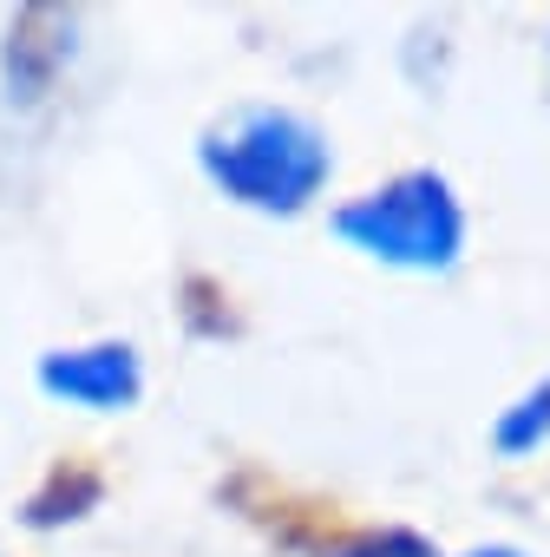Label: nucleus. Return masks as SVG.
<instances>
[{"label":"nucleus","mask_w":550,"mask_h":557,"mask_svg":"<svg viewBox=\"0 0 550 557\" xmlns=\"http://www.w3.org/2000/svg\"><path fill=\"white\" fill-rule=\"evenodd\" d=\"M465 557H517V550H498V544H491V550H465Z\"/></svg>","instance_id":"nucleus-5"},{"label":"nucleus","mask_w":550,"mask_h":557,"mask_svg":"<svg viewBox=\"0 0 550 557\" xmlns=\"http://www.w3.org/2000/svg\"><path fill=\"white\" fill-rule=\"evenodd\" d=\"M197 158H203V177L229 203L262 210V216L309 210L322 197L328 171H335L328 138L289 106H242V112H229L223 125L203 132Z\"/></svg>","instance_id":"nucleus-1"},{"label":"nucleus","mask_w":550,"mask_h":557,"mask_svg":"<svg viewBox=\"0 0 550 557\" xmlns=\"http://www.w3.org/2000/svg\"><path fill=\"white\" fill-rule=\"evenodd\" d=\"M40 387L66 407H86V413H118L138 400L145 374H138V355L125 342H92V348H53L40 361Z\"/></svg>","instance_id":"nucleus-3"},{"label":"nucleus","mask_w":550,"mask_h":557,"mask_svg":"<svg viewBox=\"0 0 550 557\" xmlns=\"http://www.w3.org/2000/svg\"><path fill=\"white\" fill-rule=\"evenodd\" d=\"M543 433H550V387H543V394H524V400L498 420V446H504V453H530Z\"/></svg>","instance_id":"nucleus-4"},{"label":"nucleus","mask_w":550,"mask_h":557,"mask_svg":"<svg viewBox=\"0 0 550 557\" xmlns=\"http://www.w3.org/2000/svg\"><path fill=\"white\" fill-rule=\"evenodd\" d=\"M335 236L348 249L387 262V269L433 275V269H452L459 249H465V203L452 197V184L439 171H407V177L341 203Z\"/></svg>","instance_id":"nucleus-2"}]
</instances>
